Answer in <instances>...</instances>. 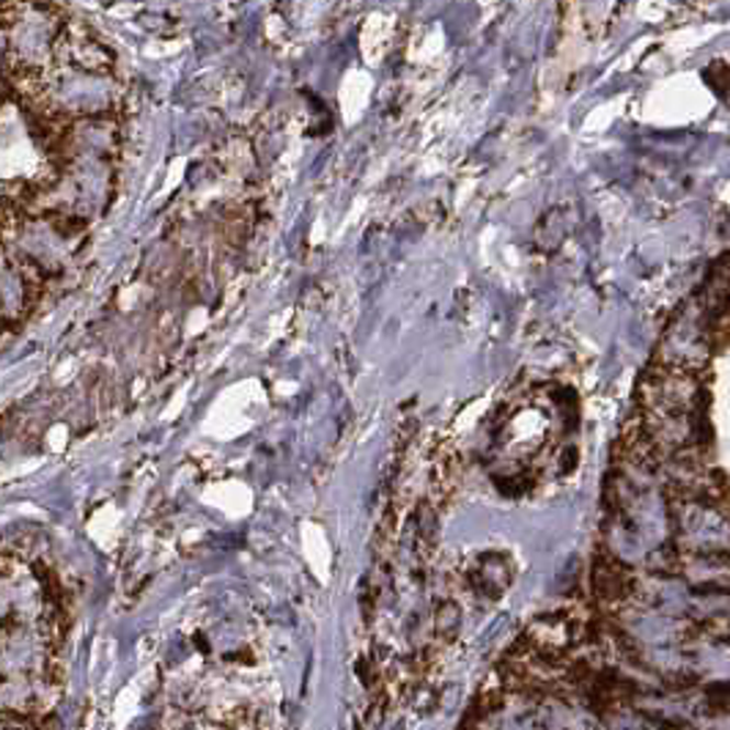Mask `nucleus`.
Instances as JSON below:
<instances>
[{"label": "nucleus", "instance_id": "nucleus-1", "mask_svg": "<svg viewBox=\"0 0 730 730\" xmlns=\"http://www.w3.org/2000/svg\"><path fill=\"white\" fill-rule=\"evenodd\" d=\"M461 629V609L456 602H439V607L434 609V631L442 642H453L459 637Z\"/></svg>", "mask_w": 730, "mask_h": 730}]
</instances>
